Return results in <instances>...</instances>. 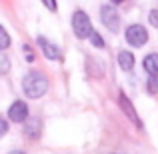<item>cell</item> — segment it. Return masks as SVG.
Returning <instances> with one entry per match:
<instances>
[{"instance_id": "cell-1", "label": "cell", "mask_w": 158, "mask_h": 154, "mask_svg": "<svg viewBox=\"0 0 158 154\" xmlns=\"http://www.w3.org/2000/svg\"><path fill=\"white\" fill-rule=\"evenodd\" d=\"M22 90L28 98H42L48 92V78L42 72H28L22 80Z\"/></svg>"}, {"instance_id": "cell-2", "label": "cell", "mask_w": 158, "mask_h": 154, "mask_svg": "<svg viewBox=\"0 0 158 154\" xmlns=\"http://www.w3.org/2000/svg\"><path fill=\"white\" fill-rule=\"evenodd\" d=\"M72 30L76 34V38L80 40H88L92 36L94 28H92V22H90V16L84 10H76L72 14Z\"/></svg>"}, {"instance_id": "cell-3", "label": "cell", "mask_w": 158, "mask_h": 154, "mask_svg": "<svg viewBox=\"0 0 158 154\" xmlns=\"http://www.w3.org/2000/svg\"><path fill=\"white\" fill-rule=\"evenodd\" d=\"M124 38H126V42L130 44V46L140 48L148 42V30L142 24H130V26L126 28V32H124Z\"/></svg>"}, {"instance_id": "cell-4", "label": "cell", "mask_w": 158, "mask_h": 154, "mask_svg": "<svg viewBox=\"0 0 158 154\" xmlns=\"http://www.w3.org/2000/svg\"><path fill=\"white\" fill-rule=\"evenodd\" d=\"M100 20L110 32H118L120 30V14L114 10V6H110V4H104V6L100 8Z\"/></svg>"}, {"instance_id": "cell-5", "label": "cell", "mask_w": 158, "mask_h": 154, "mask_svg": "<svg viewBox=\"0 0 158 154\" xmlns=\"http://www.w3.org/2000/svg\"><path fill=\"white\" fill-rule=\"evenodd\" d=\"M28 116H30V112H28V104L24 100H14L10 104V108H8V118L16 124L26 122Z\"/></svg>"}, {"instance_id": "cell-6", "label": "cell", "mask_w": 158, "mask_h": 154, "mask_svg": "<svg viewBox=\"0 0 158 154\" xmlns=\"http://www.w3.org/2000/svg\"><path fill=\"white\" fill-rule=\"evenodd\" d=\"M38 46L42 48V54L46 60H62V54L58 50V46H54L52 42H48L44 36H38Z\"/></svg>"}, {"instance_id": "cell-7", "label": "cell", "mask_w": 158, "mask_h": 154, "mask_svg": "<svg viewBox=\"0 0 158 154\" xmlns=\"http://www.w3.org/2000/svg\"><path fill=\"white\" fill-rule=\"evenodd\" d=\"M118 102H120V108L124 110V114H126L138 128H142V122H140V118H138V112L134 110V106H132L130 98H128L126 94H120V100H118Z\"/></svg>"}, {"instance_id": "cell-8", "label": "cell", "mask_w": 158, "mask_h": 154, "mask_svg": "<svg viewBox=\"0 0 158 154\" xmlns=\"http://www.w3.org/2000/svg\"><path fill=\"white\" fill-rule=\"evenodd\" d=\"M142 66H144L148 76H158V54L152 52V54H148V56H144Z\"/></svg>"}, {"instance_id": "cell-9", "label": "cell", "mask_w": 158, "mask_h": 154, "mask_svg": "<svg viewBox=\"0 0 158 154\" xmlns=\"http://www.w3.org/2000/svg\"><path fill=\"white\" fill-rule=\"evenodd\" d=\"M118 64L122 70H126V72H130L132 68H134V54L128 52V50H120L118 54Z\"/></svg>"}, {"instance_id": "cell-10", "label": "cell", "mask_w": 158, "mask_h": 154, "mask_svg": "<svg viewBox=\"0 0 158 154\" xmlns=\"http://www.w3.org/2000/svg\"><path fill=\"white\" fill-rule=\"evenodd\" d=\"M8 46H10V34L4 26H0V50H6Z\"/></svg>"}, {"instance_id": "cell-11", "label": "cell", "mask_w": 158, "mask_h": 154, "mask_svg": "<svg viewBox=\"0 0 158 154\" xmlns=\"http://www.w3.org/2000/svg\"><path fill=\"white\" fill-rule=\"evenodd\" d=\"M88 40H90V44H92V46H94V48H104V40H102V36H100V34H98V32H96V30H94V32H92V36H90V38H88Z\"/></svg>"}, {"instance_id": "cell-12", "label": "cell", "mask_w": 158, "mask_h": 154, "mask_svg": "<svg viewBox=\"0 0 158 154\" xmlns=\"http://www.w3.org/2000/svg\"><path fill=\"white\" fill-rule=\"evenodd\" d=\"M146 88L150 94H156L158 92V76H148V82H146Z\"/></svg>"}, {"instance_id": "cell-13", "label": "cell", "mask_w": 158, "mask_h": 154, "mask_svg": "<svg viewBox=\"0 0 158 154\" xmlns=\"http://www.w3.org/2000/svg\"><path fill=\"white\" fill-rule=\"evenodd\" d=\"M148 22H150L154 28H158V8L150 10V14H148Z\"/></svg>"}, {"instance_id": "cell-14", "label": "cell", "mask_w": 158, "mask_h": 154, "mask_svg": "<svg viewBox=\"0 0 158 154\" xmlns=\"http://www.w3.org/2000/svg\"><path fill=\"white\" fill-rule=\"evenodd\" d=\"M42 4H44V6H46L50 12H56V8H58L56 0H42Z\"/></svg>"}, {"instance_id": "cell-15", "label": "cell", "mask_w": 158, "mask_h": 154, "mask_svg": "<svg viewBox=\"0 0 158 154\" xmlns=\"http://www.w3.org/2000/svg\"><path fill=\"white\" fill-rule=\"evenodd\" d=\"M6 132H8V122L2 118V116H0V138H2V136L6 134Z\"/></svg>"}, {"instance_id": "cell-16", "label": "cell", "mask_w": 158, "mask_h": 154, "mask_svg": "<svg viewBox=\"0 0 158 154\" xmlns=\"http://www.w3.org/2000/svg\"><path fill=\"white\" fill-rule=\"evenodd\" d=\"M110 2H112V4H122L124 0H110Z\"/></svg>"}, {"instance_id": "cell-17", "label": "cell", "mask_w": 158, "mask_h": 154, "mask_svg": "<svg viewBox=\"0 0 158 154\" xmlns=\"http://www.w3.org/2000/svg\"><path fill=\"white\" fill-rule=\"evenodd\" d=\"M10 154H24V152H22V150H12Z\"/></svg>"}]
</instances>
